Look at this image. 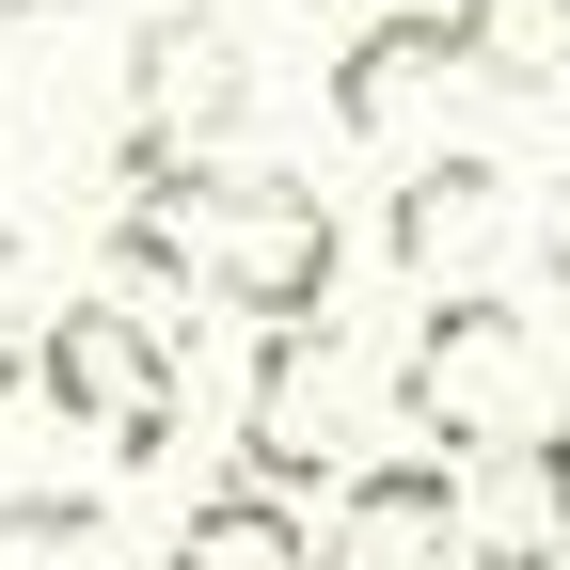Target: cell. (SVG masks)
Returning <instances> with one entry per match:
<instances>
[{
    "label": "cell",
    "instance_id": "cell-5",
    "mask_svg": "<svg viewBox=\"0 0 570 570\" xmlns=\"http://www.w3.org/2000/svg\"><path fill=\"white\" fill-rule=\"evenodd\" d=\"M254 111V48L223 17H190V0H159L127 48V159H223Z\"/></svg>",
    "mask_w": 570,
    "mask_h": 570
},
{
    "label": "cell",
    "instance_id": "cell-9",
    "mask_svg": "<svg viewBox=\"0 0 570 570\" xmlns=\"http://www.w3.org/2000/svg\"><path fill=\"white\" fill-rule=\"evenodd\" d=\"M444 32H460V80H508V96L570 80V0H444Z\"/></svg>",
    "mask_w": 570,
    "mask_h": 570
},
{
    "label": "cell",
    "instance_id": "cell-3",
    "mask_svg": "<svg viewBox=\"0 0 570 570\" xmlns=\"http://www.w3.org/2000/svg\"><path fill=\"white\" fill-rule=\"evenodd\" d=\"M333 269H348V223L302 190V175H206L190 206V285L254 333H317L333 317Z\"/></svg>",
    "mask_w": 570,
    "mask_h": 570
},
{
    "label": "cell",
    "instance_id": "cell-7",
    "mask_svg": "<svg viewBox=\"0 0 570 570\" xmlns=\"http://www.w3.org/2000/svg\"><path fill=\"white\" fill-rule=\"evenodd\" d=\"M381 238H396V269L428 285V302H460V285H475V254L508 238V159H475V142L412 159V175H396V206H381Z\"/></svg>",
    "mask_w": 570,
    "mask_h": 570
},
{
    "label": "cell",
    "instance_id": "cell-10",
    "mask_svg": "<svg viewBox=\"0 0 570 570\" xmlns=\"http://www.w3.org/2000/svg\"><path fill=\"white\" fill-rule=\"evenodd\" d=\"M159 570H302V508H254V491H206L190 539Z\"/></svg>",
    "mask_w": 570,
    "mask_h": 570
},
{
    "label": "cell",
    "instance_id": "cell-6",
    "mask_svg": "<svg viewBox=\"0 0 570 570\" xmlns=\"http://www.w3.org/2000/svg\"><path fill=\"white\" fill-rule=\"evenodd\" d=\"M475 523V475L428 460V444H381L333 475V570H444Z\"/></svg>",
    "mask_w": 570,
    "mask_h": 570
},
{
    "label": "cell",
    "instance_id": "cell-2",
    "mask_svg": "<svg viewBox=\"0 0 570 570\" xmlns=\"http://www.w3.org/2000/svg\"><path fill=\"white\" fill-rule=\"evenodd\" d=\"M17 381L63 412V444H96V460H159L175 444V412H190V365H175V333L127 302V285H80V302H48L32 348H17Z\"/></svg>",
    "mask_w": 570,
    "mask_h": 570
},
{
    "label": "cell",
    "instance_id": "cell-11",
    "mask_svg": "<svg viewBox=\"0 0 570 570\" xmlns=\"http://www.w3.org/2000/svg\"><path fill=\"white\" fill-rule=\"evenodd\" d=\"M523 238H539V285H554V302H570V175L539 190V223H523Z\"/></svg>",
    "mask_w": 570,
    "mask_h": 570
},
{
    "label": "cell",
    "instance_id": "cell-8",
    "mask_svg": "<svg viewBox=\"0 0 570 570\" xmlns=\"http://www.w3.org/2000/svg\"><path fill=\"white\" fill-rule=\"evenodd\" d=\"M444 80H460V32H444V0H381L365 32H348V63H333V127H348V142H412Z\"/></svg>",
    "mask_w": 570,
    "mask_h": 570
},
{
    "label": "cell",
    "instance_id": "cell-1",
    "mask_svg": "<svg viewBox=\"0 0 570 570\" xmlns=\"http://www.w3.org/2000/svg\"><path fill=\"white\" fill-rule=\"evenodd\" d=\"M554 396H570V365L539 348V317L523 302H491V285H460V302H428L412 317V348H396V428L428 460H523V444H554Z\"/></svg>",
    "mask_w": 570,
    "mask_h": 570
},
{
    "label": "cell",
    "instance_id": "cell-4",
    "mask_svg": "<svg viewBox=\"0 0 570 570\" xmlns=\"http://www.w3.org/2000/svg\"><path fill=\"white\" fill-rule=\"evenodd\" d=\"M333 475H348V333H269V365H254V428H238V491L254 508H333Z\"/></svg>",
    "mask_w": 570,
    "mask_h": 570
},
{
    "label": "cell",
    "instance_id": "cell-12",
    "mask_svg": "<svg viewBox=\"0 0 570 570\" xmlns=\"http://www.w3.org/2000/svg\"><path fill=\"white\" fill-rule=\"evenodd\" d=\"M554 444H570V396H554Z\"/></svg>",
    "mask_w": 570,
    "mask_h": 570
}]
</instances>
